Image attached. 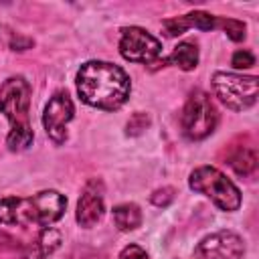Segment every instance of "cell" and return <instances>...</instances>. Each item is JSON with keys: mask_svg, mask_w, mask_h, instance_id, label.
<instances>
[{"mask_svg": "<svg viewBox=\"0 0 259 259\" xmlns=\"http://www.w3.org/2000/svg\"><path fill=\"white\" fill-rule=\"evenodd\" d=\"M229 164H231V168L237 174L249 176L257 168V152H255V148H251V146H237L229 154Z\"/></svg>", "mask_w": 259, "mask_h": 259, "instance_id": "obj_13", "label": "cell"}, {"mask_svg": "<svg viewBox=\"0 0 259 259\" xmlns=\"http://www.w3.org/2000/svg\"><path fill=\"white\" fill-rule=\"evenodd\" d=\"M150 200H152L156 206H168V204L174 200V188H170V186L158 188V190H154V194L150 196Z\"/></svg>", "mask_w": 259, "mask_h": 259, "instance_id": "obj_18", "label": "cell"}, {"mask_svg": "<svg viewBox=\"0 0 259 259\" xmlns=\"http://www.w3.org/2000/svg\"><path fill=\"white\" fill-rule=\"evenodd\" d=\"M59 243H61L59 231L53 229V227H45V229L38 233V239H36V243H34L36 253H34L32 257H34V259H42V257L51 255V253L59 247Z\"/></svg>", "mask_w": 259, "mask_h": 259, "instance_id": "obj_14", "label": "cell"}, {"mask_svg": "<svg viewBox=\"0 0 259 259\" xmlns=\"http://www.w3.org/2000/svg\"><path fill=\"white\" fill-rule=\"evenodd\" d=\"M111 219H113V223L119 231L127 233V231H134L142 225V210L134 202H121V204L113 206Z\"/></svg>", "mask_w": 259, "mask_h": 259, "instance_id": "obj_12", "label": "cell"}, {"mask_svg": "<svg viewBox=\"0 0 259 259\" xmlns=\"http://www.w3.org/2000/svg\"><path fill=\"white\" fill-rule=\"evenodd\" d=\"M103 210H105V204H103V188H101V182L89 180L85 184L81 196H79L75 219H77V223L81 227L91 229V227H95L101 221Z\"/></svg>", "mask_w": 259, "mask_h": 259, "instance_id": "obj_10", "label": "cell"}, {"mask_svg": "<svg viewBox=\"0 0 259 259\" xmlns=\"http://www.w3.org/2000/svg\"><path fill=\"white\" fill-rule=\"evenodd\" d=\"M73 115H75V105L67 91H57L45 105L42 125H45L47 136L57 146L67 142V125L73 119Z\"/></svg>", "mask_w": 259, "mask_h": 259, "instance_id": "obj_8", "label": "cell"}, {"mask_svg": "<svg viewBox=\"0 0 259 259\" xmlns=\"http://www.w3.org/2000/svg\"><path fill=\"white\" fill-rule=\"evenodd\" d=\"M30 85L24 77H8L0 87V113L10 123L6 146L10 152H22L32 146L34 134L30 125Z\"/></svg>", "mask_w": 259, "mask_h": 259, "instance_id": "obj_3", "label": "cell"}, {"mask_svg": "<svg viewBox=\"0 0 259 259\" xmlns=\"http://www.w3.org/2000/svg\"><path fill=\"white\" fill-rule=\"evenodd\" d=\"M164 63L168 65H176L182 71H192L198 65V47L192 40H182L174 47V51L170 53V57L164 59Z\"/></svg>", "mask_w": 259, "mask_h": 259, "instance_id": "obj_11", "label": "cell"}, {"mask_svg": "<svg viewBox=\"0 0 259 259\" xmlns=\"http://www.w3.org/2000/svg\"><path fill=\"white\" fill-rule=\"evenodd\" d=\"M219 26L229 34V38H233V40H237V42L245 38L247 26H245V22H241V20H235V18H219Z\"/></svg>", "mask_w": 259, "mask_h": 259, "instance_id": "obj_16", "label": "cell"}, {"mask_svg": "<svg viewBox=\"0 0 259 259\" xmlns=\"http://www.w3.org/2000/svg\"><path fill=\"white\" fill-rule=\"evenodd\" d=\"M67 208V198L57 190H40L32 196H0V225L51 227Z\"/></svg>", "mask_w": 259, "mask_h": 259, "instance_id": "obj_2", "label": "cell"}, {"mask_svg": "<svg viewBox=\"0 0 259 259\" xmlns=\"http://www.w3.org/2000/svg\"><path fill=\"white\" fill-rule=\"evenodd\" d=\"M231 65H233L235 69H249V67H253V65H255V57H253V53H251V51L241 49V51H237V53L233 55Z\"/></svg>", "mask_w": 259, "mask_h": 259, "instance_id": "obj_17", "label": "cell"}, {"mask_svg": "<svg viewBox=\"0 0 259 259\" xmlns=\"http://www.w3.org/2000/svg\"><path fill=\"white\" fill-rule=\"evenodd\" d=\"M117 259H148V253L140 245H127L119 251Z\"/></svg>", "mask_w": 259, "mask_h": 259, "instance_id": "obj_19", "label": "cell"}, {"mask_svg": "<svg viewBox=\"0 0 259 259\" xmlns=\"http://www.w3.org/2000/svg\"><path fill=\"white\" fill-rule=\"evenodd\" d=\"M245 243L233 231H217L200 239L194 247L196 259H243Z\"/></svg>", "mask_w": 259, "mask_h": 259, "instance_id": "obj_9", "label": "cell"}, {"mask_svg": "<svg viewBox=\"0 0 259 259\" xmlns=\"http://www.w3.org/2000/svg\"><path fill=\"white\" fill-rule=\"evenodd\" d=\"M219 123V111L210 99V95L202 89H194L190 91L186 105L182 109V117H180V125H182V134L192 140H204L208 138L214 127Z\"/></svg>", "mask_w": 259, "mask_h": 259, "instance_id": "obj_6", "label": "cell"}, {"mask_svg": "<svg viewBox=\"0 0 259 259\" xmlns=\"http://www.w3.org/2000/svg\"><path fill=\"white\" fill-rule=\"evenodd\" d=\"M186 16V22H188V28H200V30H212L219 26V18L208 14V12H202V10H194V12H188L184 14Z\"/></svg>", "mask_w": 259, "mask_h": 259, "instance_id": "obj_15", "label": "cell"}, {"mask_svg": "<svg viewBox=\"0 0 259 259\" xmlns=\"http://www.w3.org/2000/svg\"><path fill=\"white\" fill-rule=\"evenodd\" d=\"M75 85L83 103L103 111L119 109L132 91L130 75L119 65L109 61L83 63L77 71Z\"/></svg>", "mask_w": 259, "mask_h": 259, "instance_id": "obj_1", "label": "cell"}, {"mask_svg": "<svg viewBox=\"0 0 259 259\" xmlns=\"http://www.w3.org/2000/svg\"><path fill=\"white\" fill-rule=\"evenodd\" d=\"M212 91L223 105L233 111H245L255 105L259 93V79L255 75H239L217 71L212 75Z\"/></svg>", "mask_w": 259, "mask_h": 259, "instance_id": "obj_5", "label": "cell"}, {"mask_svg": "<svg viewBox=\"0 0 259 259\" xmlns=\"http://www.w3.org/2000/svg\"><path fill=\"white\" fill-rule=\"evenodd\" d=\"M117 49H119V55L130 63L150 65L162 57V42L154 34H150L146 28H140V26L121 28V38Z\"/></svg>", "mask_w": 259, "mask_h": 259, "instance_id": "obj_7", "label": "cell"}, {"mask_svg": "<svg viewBox=\"0 0 259 259\" xmlns=\"http://www.w3.org/2000/svg\"><path fill=\"white\" fill-rule=\"evenodd\" d=\"M190 190L210 198L221 210L233 212L241 206V190L214 166H198L188 176Z\"/></svg>", "mask_w": 259, "mask_h": 259, "instance_id": "obj_4", "label": "cell"}]
</instances>
